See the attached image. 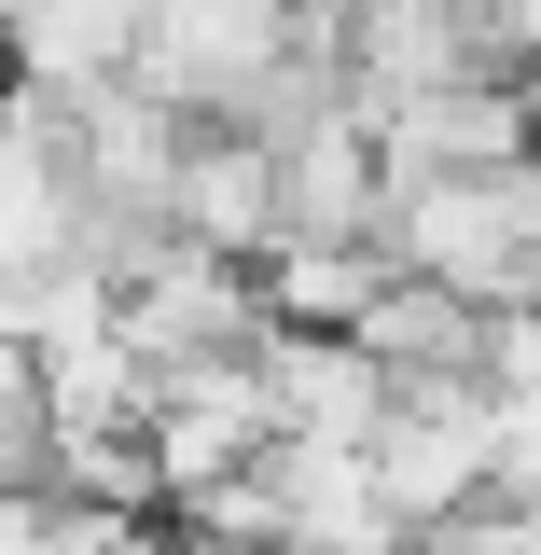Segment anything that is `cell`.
<instances>
[{
	"mask_svg": "<svg viewBox=\"0 0 541 555\" xmlns=\"http://www.w3.org/2000/svg\"><path fill=\"white\" fill-rule=\"evenodd\" d=\"M528 153H500V167H403L389 208H375V250L403 278H445V292H473V306H528Z\"/></svg>",
	"mask_w": 541,
	"mask_h": 555,
	"instance_id": "cell-1",
	"label": "cell"
},
{
	"mask_svg": "<svg viewBox=\"0 0 541 555\" xmlns=\"http://www.w3.org/2000/svg\"><path fill=\"white\" fill-rule=\"evenodd\" d=\"M347 347L375 361V375H473L486 361V306L473 292H445V278H375V306L347 320Z\"/></svg>",
	"mask_w": 541,
	"mask_h": 555,
	"instance_id": "cell-2",
	"label": "cell"
},
{
	"mask_svg": "<svg viewBox=\"0 0 541 555\" xmlns=\"http://www.w3.org/2000/svg\"><path fill=\"white\" fill-rule=\"evenodd\" d=\"M265 555H278V542H265Z\"/></svg>",
	"mask_w": 541,
	"mask_h": 555,
	"instance_id": "cell-3",
	"label": "cell"
}]
</instances>
